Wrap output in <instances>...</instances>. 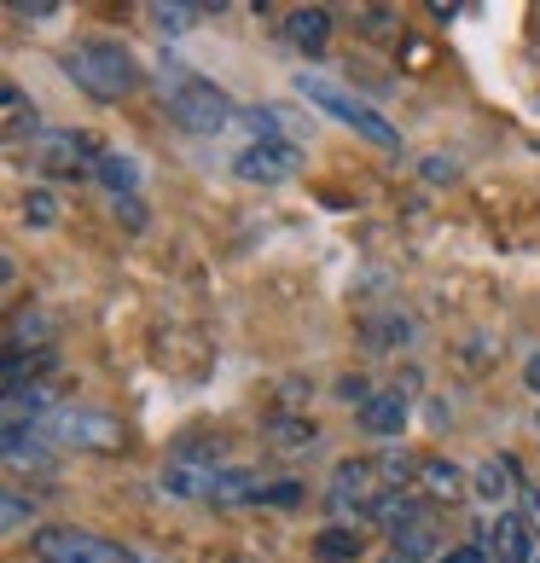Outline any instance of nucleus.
Segmentation results:
<instances>
[{
  "label": "nucleus",
  "mask_w": 540,
  "mask_h": 563,
  "mask_svg": "<svg viewBox=\"0 0 540 563\" xmlns=\"http://www.w3.org/2000/svg\"><path fill=\"white\" fill-rule=\"evenodd\" d=\"M65 76H70L88 99H99V106H117V99H129V93L140 88L134 53L122 47V41H111V35L76 41V47L65 53Z\"/></svg>",
  "instance_id": "obj_1"
},
{
  "label": "nucleus",
  "mask_w": 540,
  "mask_h": 563,
  "mask_svg": "<svg viewBox=\"0 0 540 563\" xmlns=\"http://www.w3.org/2000/svg\"><path fill=\"white\" fill-rule=\"evenodd\" d=\"M297 93L315 106L320 117H331V122H343V129H355L361 140H372V145H384V152H396L401 145V134H396V122L389 117H378L366 106V99H355L349 88H338L331 76H320V70H302L297 76Z\"/></svg>",
  "instance_id": "obj_2"
},
{
  "label": "nucleus",
  "mask_w": 540,
  "mask_h": 563,
  "mask_svg": "<svg viewBox=\"0 0 540 563\" xmlns=\"http://www.w3.org/2000/svg\"><path fill=\"white\" fill-rule=\"evenodd\" d=\"M163 93H169V117L180 122L186 134H227L239 122V106L216 88V81L180 76V65L163 70Z\"/></svg>",
  "instance_id": "obj_3"
},
{
  "label": "nucleus",
  "mask_w": 540,
  "mask_h": 563,
  "mask_svg": "<svg viewBox=\"0 0 540 563\" xmlns=\"http://www.w3.org/2000/svg\"><path fill=\"white\" fill-rule=\"evenodd\" d=\"M30 552H35V563H140V552L117 547V540L93 534V529H76V523L35 529L30 534Z\"/></svg>",
  "instance_id": "obj_4"
},
{
  "label": "nucleus",
  "mask_w": 540,
  "mask_h": 563,
  "mask_svg": "<svg viewBox=\"0 0 540 563\" xmlns=\"http://www.w3.org/2000/svg\"><path fill=\"white\" fill-rule=\"evenodd\" d=\"M41 430H47V442L76 448V453H117L122 442H129L122 419H111V412H93V407H58Z\"/></svg>",
  "instance_id": "obj_5"
},
{
  "label": "nucleus",
  "mask_w": 540,
  "mask_h": 563,
  "mask_svg": "<svg viewBox=\"0 0 540 563\" xmlns=\"http://www.w3.org/2000/svg\"><path fill=\"white\" fill-rule=\"evenodd\" d=\"M30 163L41 175H58V180H76V175H93V140L88 134H76V129H47L35 145H30Z\"/></svg>",
  "instance_id": "obj_6"
},
{
  "label": "nucleus",
  "mask_w": 540,
  "mask_h": 563,
  "mask_svg": "<svg viewBox=\"0 0 540 563\" xmlns=\"http://www.w3.org/2000/svg\"><path fill=\"white\" fill-rule=\"evenodd\" d=\"M297 169H302V152L285 140H251L233 157V175L251 186H285V180H297Z\"/></svg>",
  "instance_id": "obj_7"
},
{
  "label": "nucleus",
  "mask_w": 540,
  "mask_h": 563,
  "mask_svg": "<svg viewBox=\"0 0 540 563\" xmlns=\"http://www.w3.org/2000/svg\"><path fill=\"white\" fill-rule=\"evenodd\" d=\"M378 494L384 488H378V465L372 459H338V471H331V506L366 517Z\"/></svg>",
  "instance_id": "obj_8"
},
{
  "label": "nucleus",
  "mask_w": 540,
  "mask_h": 563,
  "mask_svg": "<svg viewBox=\"0 0 540 563\" xmlns=\"http://www.w3.org/2000/svg\"><path fill=\"white\" fill-rule=\"evenodd\" d=\"M285 41H290L297 53L320 58L326 41H331V12H326V7H297V12H285Z\"/></svg>",
  "instance_id": "obj_9"
},
{
  "label": "nucleus",
  "mask_w": 540,
  "mask_h": 563,
  "mask_svg": "<svg viewBox=\"0 0 540 563\" xmlns=\"http://www.w3.org/2000/svg\"><path fill=\"white\" fill-rule=\"evenodd\" d=\"M0 111H7V140L12 145H35L41 134H47V129H41V111H35V99L24 93V88H18V81H7V88H0Z\"/></svg>",
  "instance_id": "obj_10"
},
{
  "label": "nucleus",
  "mask_w": 540,
  "mask_h": 563,
  "mask_svg": "<svg viewBox=\"0 0 540 563\" xmlns=\"http://www.w3.org/2000/svg\"><path fill=\"white\" fill-rule=\"evenodd\" d=\"M494 558H500V563H535V529H529V517H517V511L494 517Z\"/></svg>",
  "instance_id": "obj_11"
},
{
  "label": "nucleus",
  "mask_w": 540,
  "mask_h": 563,
  "mask_svg": "<svg viewBox=\"0 0 540 563\" xmlns=\"http://www.w3.org/2000/svg\"><path fill=\"white\" fill-rule=\"evenodd\" d=\"M361 430L366 435H401L407 430V395L401 389H378L361 407Z\"/></svg>",
  "instance_id": "obj_12"
},
{
  "label": "nucleus",
  "mask_w": 540,
  "mask_h": 563,
  "mask_svg": "<svg viewBox=\"0 0 540 563\" xmlns=\"http://www.w3.org/2000/svg\"><path fill=\"white\" fill-rule=\"evenodd\" d=\"M267 442H274L279 453H315L320 424L308 419V412H274V419H267Z\"/></svg>",
  "instance_id": "obj_13"
},
{
  "label": "nucleus",
  "mask_w": 540,
  "mask_h": 563,
  "mask_svg": "<svg viewBox=\"0 0 540 563\" xmlns=\"http://www.w3.org/2000/svg\"><path fill=\"white\" fill-rule=\"evenodd\" d=\"M471 494L483 499V506H506L517 494V465L511 459H483V465L471 471Z\"/></svg>",
  "instance_id": "obj_14"
},
{
  "label": "nucleus",
  "mask_w": 540,
  "mask_h": 563,
  "mask_svg": "<svg viewBox=\"0 0 540 563\" xmlns=\"http://www.w3.org/2000/svg\"><path fill=\"white\" fill-rule=\"evenodd\" d=\"M93 180L106 186L111 198H134V192H140V163H134L129 152H99Z\"/></svg>",
  "instance_id": "obj_15"
},
{
  "label": "nucleus",
  "mask_w": 540,
  "mask_h": 563,
  "mask_svg": "<svg viewBox=\"0 0 540 563\" xmlns=\"http://www.w3.org/2000/svg\"><path fill=\"white\" fill-rule=\"evenodd\" d=\"M53 366H58L53 349H7V395L35 389V378H41V372H53Z\"/></svg>",
  "instance_id": "obj_16"
},
{
  "label": "nucleus",
  "mask_w": 540,
  "mask_h": 563,
  "mask_svg": "<svg viewBox=\"0 0 540 563\" xmlns=\"http://www.w3.org/2000/svg\"><path fill=\"white\" fill-rule=\"evenodd\" d=\"M58 216H65V203H58L53 186H30V192L18 198V221H24L30 233H53Z\"/></svg>",
  "instance_id": "obj_17"
},
{
  "label": "nucleus",
  "mask_w": 540,
  "mask_h": 563,
  "mask_svg": "<svg viewBox=\"0 0 540 563\" xmlns=\"http://www.w3.org/2000/svg\"><path fill=\"white\" fill-rule=\"evenodd\" d=\"M210 12H221V7H180V0H152V7H145V18H152L163 35H186L198 18H210Z\"/></svg>",
  "instance_id": "obj_18"
},
{
  "label": "nucleus",
  "mask_w": 540,
  "mask_h": 563,
  "mask_svg": "<svg viewBox=\"0 0 540 563\" xmlns=\"http://www.w3.org/2000/svg\"><path fill=\"white\" fill-rule=\"evenodd\" d=\"M419 483H425L436 499H460V494H465V471L453 465V459H425V465H419Z\"/></svg>",
  "instance_id": "obj_19"
},
{
  "label": "nucleus",
  "mask_w": 540,
  "mask_h": 563,
  "mask_svg": "<svg viewBox=\"0 0 540 563\" xmlns=\"http://www.w3.org/2000/svg\"><path fill=\"white\" fill-rule=\"evenodd\" d=\"M366 552V534L355 529H326L320 534V563H355Z\"/></svg>",
  "instance_id": "obj_20"
},
{
  "label": "nucleus",
  "mask_w": 540,
  "mask_h": 563,
  "mask_svg": "<svg viewBox=\"0 0 540 563\" xmlns=\"http://www.w3.org/2000/svg\"><path fill=\"white\" fill-rule=\"evenodd\" d=\"M35 523V499H24V488L0 494V534H24Z\"/></svg>",
  "instance_id": "obj_21"
},
{
  "label": "nucleus",
  "mask_w": 540,
  "mask_h": 563,
  "mask_svg": "<svg viewBox=\"0 0 540 563\" xmlns=\"http://www.w3.org/2000/svg\"><path fill=\"white\" fill-rule=\"evenodd\" d=\"M430 547H436V540H430V523H407V529L389 534V552H396L401 563H412V558H430Z\"/></svg>",
  "instance_id": "obj_22"
},
{
  "label": "nucleus",
  "mask_w": 540,
  "mask_h": 563,
  "mask_svg": "<svg viewBox=\"0 0 540 563\" xmlns=\"http://www.w3.org/2000/svg\"><path fill=\"white\" fill-rule=\"evenodd\" d=\"M366 338L378 343V349H401V343L412 338V320H407V314H384V320L366 325Z\"/></svg>",
  "instance_id": "obj_23"
},
{
  "label": "nucleus",
  "mask_w": 540,
  "mask_h": 563,
  "mask_svg": "<svg viewBox=\"0 0 540 563\" xmlns=\"http://www.w3.org/2000/svg\"><path fill=\"white\" fill-rule=\"evenodd\" d=\"M419 465H425V459H407L401 448H389V453L378 459V476H384V483H389V488H401V483H407V476H419Z\"/></svg>",
  "instance_id": "obj_24"
},
{
  "label": "nucleus",
  "mask_w": 540,
  "mask_h": 563,
  "mask_svg": "<svg viewBox=\"0 0 540 563\" xmlns=\"http://www.w3.org/2000/svg\"><path fill=\"white\" fill-rule=\"evenodd\" d=\"M419 175H425L430 186H453V180H460V157H448V152H430Z\"/></svg>",
  "instance_id": "obj_25"
},
{
  "label": "nucleus",
  "mask_w": 540,
  "mask_h": 563,
  "mask_svg": "<svg viewBox=\"0 0 540 563\" xmlns=\"http://www.w3.org/2000/svg\"><path fill=\"white\" fill-rule=\"evenodd\" d=\"M361 30L366 35H396V12H389V7H366L361 12Z\"/></svg>",
  "instance_id": "obj_26"
},
{
  "label": "nucleus",
  "mask_w": 540,
  "mask_h": 563,
  "mask_svg": "<svg viewBox=\"0 0 540 563\" xmlns=\"http://www.w3.org/2000/svg\"><path fill=\"white\" fill-rule=\"evenodd\" d=\"M7 12H12V18H58L65 7H58V0H12Z\"/></svg>",
  "instance_id": "obj_27"
},
{
  "label": "nucleus",
  "mask_w": 540,
  "mask_h": 563,
  "mask_svg": "<svg viewBox=\"0 0 540 563\" xmlns=\"http://www.w3.org/2000/svg\"><path fill=\"white\" fill-rule=\"evenodd\" d=\"M297 499H302V483H267L262 506H297Z\"/></svg>",
  "instance_id": "obj_28"
},
{
  "label": "nucleus",
  "mask_w": 540,
  "mask_h": 563,
  "mask_svg": "<svg viewBox=\"0 0 540 563\" xmlns=\"http://www.w3.org/2000/svg\"><path fill=\"white\" fill-rule=\"evenodd\" d=\"M117 221H129L134 233H140V227H145V203L140 198H117Z\"/></svg>",
  "instance_id": "obj_29"
},
{
  "label": "nucleus",
  "mask_w": 540,
  "mask_h": 563,
  "mask_svg": "<svg viewBox=\"0 0 540 563\" xmlns=\"http://www.w3.org/2000/svg\"><path fill=\"white\" fill-rule=\"evenodd\" d=\"M436 563H488V558H483V547H453V552H442Z\"/></svg>",
  "instance_id": "obj_30"
},
{
  "label": "nucleus",
  "mask_w": 540,
  "mask_h": 563,
  "mask_svg": "<svg viewBox=\"0 0 540 563\" xmlns=\"http://www.w3.org/2000/svg\"><path fill=\"white\" fill-rule=\"evenodd\" d=\"M524 384L540 395V354H529V366H524Z\"/></svg>",
  "instance_id": "obj_31"
},
{
  "label": "nucleus",
  "mask_w": 540,
  "mask_h": 563,
  "mask_svg": "<svg viewBox=\"0 0 540 563\" xmlns=\"http://www.w3.org/2000/svg\"><path fill=\"white\" fill-rule=\"evenodd\" d=\"M529 529L540 534V494H529Z\"/></svg>",
  "instance_id": "obj_32"
},
{
  "label": "nucleus",
  "mask_w": 540,
  "mask_h": 563,
  "mask_svg": "<svg viewBox=\"0 0 540 563\" xmlns=\"http://www.w3.org/2000/svg\"><path fill=\"white\" fill-rule=\"evenodd\" d=\"M535 430H540V412H535Z\"/></svg>",
  "instance_id": "obj_33"
},
{
  "label": "nucleus",
  "mask_w": 540,
  "mask_h": 563,
  "mask_svg": "<svg viewBox=\"0 0 540 563\" xmlns=\"http://www.w3.org/2000/svg\"><path fill=\"white\" fill-rule=\"evenodd\" d=\"M494 563H500V558H494Z\"/></svg>",
  "instance_id": "obj_34"
}]
</instances>
